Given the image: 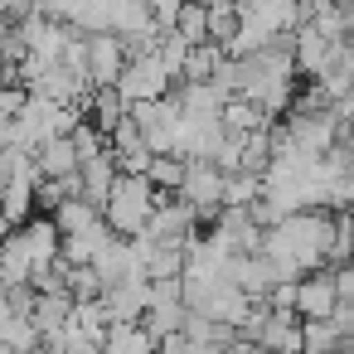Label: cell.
<instances>
[{
  "label": "cell",
  "mask_w": 354,
  "mask_h": 354,
  "mask_svg": "<svg viewBox=\"0 0 354 354\" xmlns=\"http://www.w3.org/2000/svg\"><path fill=\"white\" fill-rule=\"evenodd\" d=\"M330 238H335V214L325 209H306V214H291V218H277L267 228V243H262V257L281 281H301L310 277L315 267L330 262Z\"/></svg>",
  "instance_id": "1"
},
{
  "label": "cell",
  "mask_w": 354,
  "mask_h": 354,
  "mask_svg": "<svg viewBox=\"0 0 354 354\" xmlns=\"http://www.w3.org/2000/svg\"><path fill=\"white\" fill-rule=\"evenodd\" d=\"M291 93H296V59H291V49L272 44L262 54L238 59V97L243 102H252V107H262L272 117V112L291 107Z\"/></svg>",
  "instance_id": "2"
},
{
  "label": "cell",
  "mask_w": 354,
  "mask_h": 354,
  "mask_svg": "<svg viewBox=\"0 0 354 354\" xmlns=\"http://www.w3.org/2000/svg\"><path fill=\"white\" fill-rule=\"evenodd\" d=\"M156 209H160V194H156V185L146 175H117V185H112V194L102 204V218H107V228L117 238H141L151 228Z\"/></svg>",
  "instance_id": "3"
},
{
  "label": "cell",
  "mask_w": 354,
  "mask_h": 354,
  "mask_svg": "<svg viewBox=\"0 0 354 354\" xmlns=\"http://www.w3.org/2000/svg\"><path fill=\"white\" fill-rule=\"evenodd\" d=\"M175 199H185L199 218L223 214V199H228V175H223L214 160H189L185 185H180V194H175Z\"/></svg>",
  "instance_id": "4"
},
{
  "label": "cell",
  "mask_w": 354,
  "mask_h": 354,
  "mask_svg": "<svg viewBox=\"0 0 354 354\" xmlns=\"http://www.w3.org/2000/svg\"><path fill=\"white\" fill-rule=\"evenodd\" d=\"M170 83H175V78L165 73V64H160L156 54H141V59L127 64L117 93H122L131 107H151V102H165V97H170Z\"/></svg>",
  "instance_id": "5"
},
{
  "label": "cell",
  "mask_w": 354,
  "mask_h": 354,
  "mask_svg": "<svg viewBox=\"0 0 354 354\" xmlns=\"http://www.w3.org/2000/svg\"><path fill=\"white\" fill-rule=\"evenodd\" d=\"M291 59H296V73H306L310 83H320V78L344 59V44H335V39H325L320 30L301 25V30L291 35Z\"/></svg>",
  "instance_id": "6"
},
{
  "label": "cell",
  "mask_w": 354,
  "mask_h": 354,
  "mask_svg": "<svg viewBox=\"0 0 354 354\" xmlns=\"http://www.w3.org/2000/svg\"><path fill=\"white\" fill-rule=\"evenodd\" d=\"M127 64H131V54L117 35H88V64H83L88 88H117Z\"/></svg>",
  "instance_id": "7"
},
{
  "label": "cell",
  "mask_w": 354,
  "mask_h": 354,
  "mask_svg": "<svg viewBox=\"0 0 354 354\" xmlns=\"http://www.w3.org/2000/svg\"><path fill=\"white\" fill-rule=\"evenodd\" d=\"M194 228H199V214L185 199H160V209H156V218H151V228L141 238L165 243V248H189V243H199Z\"/></svg>",
  "instance_id": "8"
},
{
  "label": "cell",
  "mask_w": 354,
  "mask_h": 354,
  "mask_svg": "<svg viewBox=\"0 0 354 354\" xmlns=\"http://www.w3.org/2000/svg\"><path fill=\"white\" fill-rule=\"evenodd\" d=\"M339 277L335 272H310L296 281V315L301 320H330L339 315Z\"/></svg>",
  "instance_id": "9"
},
{
  "label": "cell",
  "mask_w": 354,
  "mask_h": 354,
  "mask_svg": "<svg viewBox=\"0 0 354 354\" xmlns=\"http://www.w3.org/2000/svg\"><path fill=\"white\" fill-rule=\"evenodd\" d=\"M35 165H39V175H44V180H78L83 156H78L73 136H59V141H49V146H39V151H35Z\"/></svg>",
  "instance_id": "10"
},
{
  "label": "cell",
  "mask_w": 354,
  "mask_h": 354,
  "mask_svg": "<svg viewBox=\"0 0 354 354\" xmlns=\"http://www.w3.org/2000/svg\"><path fill=\"white\" fill-rule=\"evenodd\" d=\"M88 112H93V127L102 131V136H112L127 117H131V102L117 93V88H93V97H88Z\"/></svg>",
  "instance_id": "11"
},
{
  "label": "cell",
  "mask_w": 354,
  "mask_h": 354,
  "mask_svg": "<svg viewBox=\"0 0 354 354\" xmlns=\"http://www.w3.org/2000/svg\"><path fill=\"white\" fill-rule=\"evenodd\" d=\"M49 218H54V228H59L64 238H78V233H93V228H102V223H107V218H102V209H97V204H88L83 194H78V199H68V204H64L59 214H49Z\"/></svg>",
  "instance_id": "12"
},
{
  "label": "cell",
  "mask_w": 354,
  "mask_h": 354,
  "mask_svg": "<svg viewBox=\"0 0 354 354\" xmlns=\"http://www.w3.org/2000/svg\"><path fill=\"white\" fill-rule=\"evenodd\" d=\"M223 131H228V136H262V131H272V117H267L262 107L233 97V102L223 107Z\"/></svg>",
  "instance_id": "13"
},
{
  "label": "cell",
  "mask_w": 354,
  "mask_h": 354,
  "mask_svg": "<svg viewBox=\"0 0 354 354\" xmlns=\"http://www.w3.org/2000/svg\"><path fill=\"white\" fill-rule=\"evenodd\" d=\"M102 354H160V339L146 325H112Z\"/></svg>",
  "instance_id": "14"
},
{
  "label": "cell",
  "mask_w": 354,
  "mask_h": 354,
  "mask_svg": "<svg viewBox=\"0 0 354 354\" xmlns=\"http://www.w3.org/2000/svg\"><path fill=\"white\" fill-rule=\"evenodd\" d=\"M209 6V44H218V49H233V39H238V0H204Z\"/></svg>",
  "instance_id": "15"
},
{
  "label": "cell",
  "mask_w": 354,
  "mask_h": 354,
  "mask_svg": "<svg viewBox=\"0 0 354 354\" xmlns=\"http://www.w3.org/2000/svg\"><path fill=\"white\" fill-rule=\"evenodd\" d=\"M112 15H117V0H83L73 15V30L78 35H112Z\"/></svg>",
  "instance_id": "16"
},
{
  "label": "cell",
  "mask_w": 354,
  "mask_h": 354,
  "mask_svg": "<svg viewBox=\"0 0 354 354\" xmlns=\"http://www.w3.org/2000/svg\"><path fill=\"white\" fill-rule=\"evenodd\" d=\"M170 35H180L185 44H209V6H204V0H189V6L180 10V20H175V30Z\"/></svg>",
  "instance_id": "17"
},
{
  "label": "cell",
  "mask_w": 354,
  "mask_h": 354,
  "mask_svg": "<svg viewBox=\"0 0 354 354\" xmlns=\"http://www.w3.org/2000/svg\"><path fill=\"white\" fill-rule=\"evenodd\" d=\"M78 6H83V0H35V10L49 15V20H59V25H73Z\"/></svg>",
  "instance_id": "18"
},
{
  "label": "cell",
  "mask_w": 354,
  "mask_h": 354,
  "mask_svg": "<svg viewBox=\"0 0 354 354\" xmlns=\"http://www.w3.org/2000/svg\"><path fill=\"white\" fill-rule=\"evenodd\" d=\"M189 6V0H151V15H156V25H160V35H170L175 30V20H180V10Z\"/></svg>",
  "instance_id": "19"
},
{
  "label": "cell",
  "mask_w": 354,
  "mask_h": 354,
  "mask_svg": "<svg viewBox=\"0 0 354 354\" xmlns=\"http://www.w3.org/2000/svg\"><path fill=\"white\" fill-rule=\"evenodd\" d=\"M335 277H339V301H344V306L354 310V262H344V267H339Z\"/></svg>",
  "instance_id": "20"
},
{
  "label": "cell",
  "mask_w": 354,
  "mask_h": 354,
  "mask_svg": "<svg viewBox=\"0 0 354 354\" xmlns=\"http://www.w3.org/2000/svg\"><path fill=\"white\" fill-rule=\"evenodd\" d=\"M10 233H15V223H10V218H6V209H0V243H6V238H10Z\"/></svg>",
  "instance_id": "21"
},
{
  "label": "cell",
  "mask_w": 354,
  "mask_h": 354,
  "mask_svg": "<svg viewBox=\"0 0 354 354\" xmlns=\"http://www.w3.org/2000/svg\"><path fill=\"white\" fill-rule=\"evenodd\" d=\"M344 68L354 73V35H349V44H344Z\"/></svg>",
  "instance_id": "22"
},
{
  "label": "cell",
  "mask_w": 354,
  "mask_h": 354,
  "mask_svg": "<svg viewBox=\"0 0 354 354\" xmlns=\"http://www.w3.org/2000/svg\"><path fill=\"white\" fill-rule=\"evenodd\" d=\"M339 6H354V0H339Z\"/></svg>",
  "instance_id": "23"
}]
</instances>
